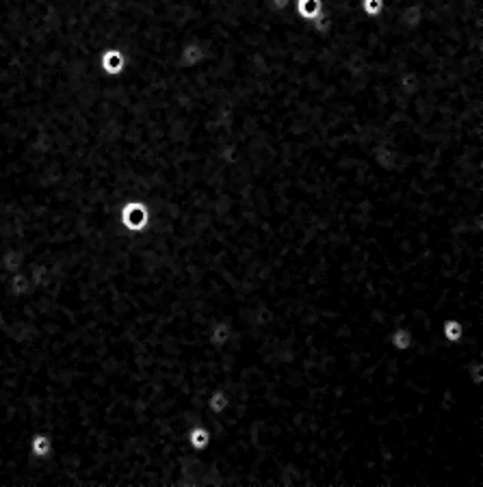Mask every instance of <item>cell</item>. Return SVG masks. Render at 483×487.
<instances>
[{"mask_svg": "<svg viewBox=\"0 0 483 487\" xmlns=\"http://www.w3.org/2000/svg\"><path fill=\"white\" fill-rule=\"evenodd\" d=\"M120 221L122 227L131 234H141L150 225V208L141 200H126L120 206Z\"/></svg>", "mask_w": 483, "mask_h": 487, "instance_id": "6da1fadb", "label": "cell"}, {"mask_svg": "<svg viewBox=\"0 0 483 487\" xmlns=\"http://www.w3.org/2000/svg\"><path fill=\"white\" fill-rule=\"evenodd\" d=\"M98 63H100V70H102V74H104V76L115 78V76H120V74L126 70L128 59H126V55L120 50V48L108 46V48H104V50L100 52Z\"/></svg>", "mask_w": 483, "mask_h": 487, "instance_id": "7a4b0ae2", "label": "cell"}, {"mask_svg": "<svg viewBox=\"0 0 483 487\" xmlns=\"http://www.w3.org/2000/svg\"><path fill=\"white\" fill-rule=\"evenodd\" d=\"M211 442H213V429L208 422H193L187 429V444L196 452L206 450L211 446Z\"/></svg>", "mask_w": 483, "mask_h": 487, "instance_id": "3957f363", "label": "cell"}, {"mask_svg": "<svg viewBox=\"0 0 483 487\" xmlns=\"http://www.w3.org/2000/svg\"><path fill=\"white\" fill-rule=\"evenodd\" d=\"M232 336H234L232 325L228 321L219 318V321L211 323V327H208V334H206V340H208V345H211L215 351H221L223 347L230 345Z\"/></svg>", "mask_w": 483, "mask_h": 487, "instance_id": "277c9868", "label": "cell"}, {"mask_svg": "<svg viewBox=\"0 0 483 487\" xmlns=\"http://www.w3.org/2000/svg\"><path fill=\"white\" fill-rule=\"evenodd\" d=\"M208 59V50H206V46L202 41H189L180 48V63L184 65V68H200V65H204Z\"/></svg>", "mask_w": 483, "mask_h": 487, "instance_id": "5b68a950", "label": "cell"}, {"mask_svg": "<svg viewBox=\"0 0 483 487\" xmlns=\"http://www.w3.org/2000/svg\"><path fill=\"white\" fill-rule=\"evenodd\" d=\"M230 405H232V399H230V392L225 388H213L206 397V412L211 416H215V418H219V416H223L225 412H228Z\"/></svg>", "mask_w": 483, "mask_h": 487, "instance_id": "8992f818", "label": "cell"}, {"mask_svg": "<svg viewBox=\"0 0 483 487\" xmlns=\"http://www.w3.org/2000/svg\"><path fill=\"white\" fill-rule=\"evenodd\" d=\"M28 450H30V455H33V457L39 459V461L50 459V457H53V450H55L53 437L48 435L46 431L33 433V435H30V440H28Z\"/></svg>", "mask_w": 483, "mask_h": 487, "instance_id": "52a82bcc", "label": "cell"}, {"mask_svg": "<svg viewBox=\"0 0 483 487\" xmlns=\"http://www.w3.org/2000/svg\"><path fill=\"white\" fill-rule=\"evenodd\" d=\"M24 265H26V256L20 249L9 247V249H5L3 254H0V269H3V273L7 275V278L13 273L22 271Z\"/></svg>", "mask_w": 483, "mask_h": 487, "instance_id": "ba28073f", "label": "cell"}, {"mask_svg": "<svg viewBox=\"0 0 483 487\" xmlns=\"http://www.w3.org/2000/svg\"><path fill=\"white\" fill-rule=\"evenodd\" d=\"M7 288L13 297H26L33 292V280H30V275L26 271H18L7 278Z\"/></svg>", "mask_w": 483, "mask_h": 487, "instance_id": "9c48e42d", "label": "cell"}, {"mask_svg": "<svg viewBox=\"0 0 483 487\" xmlns=\"http://www.w3.org/2000/svg\"><path fill=\"white\" fill-rule=\"evenodd\" d=\"M388 343L397 351H410L414 347V332L408 325H397L388 334Z\"/></svg>", "mask_w": 483, "mask_h": 487, "instance_id": "30bf717a", "label": "cell"}, {"mask_svg": "<svg viewBox=\"0 0 483 487\" xmlns=\"http://www.w3.org/2000/svg\"><path fill=\"white\" fill-rule=\"evenodd\" d=\"M440 334H442V338L446 340V343H451V345H460L462 340H466V330H464L462 321L453 318V316H448V318L442 321Z\"/></svg>", "mask_w": 483, "mask_h": 487, "instance_id": "8fae6325", "label": "cell"}, {"mask_svg": "<svg viewBox=\"0 0 483 487\" xmlns=\"http://www.w3.org/2000/svg\"><path fill=\"white\" fill-rule=\"evenodd\" d=\"M358 5H360V11L364 15H379L386 7V0H358Z\"/></svg>", "mask_w": 483, "mask_h": 487, "instance_id": "7c38bea8", "label": "cell"}]
</instances>
